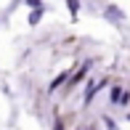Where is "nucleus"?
Here are the masks:
<instances>
[{
	"instance_id": "nucleus-10",
	"label": "nucleus",
	"mask_w": 130,
	"mask_h": 130,
	"mask_svg": "<svg viewBox=\"0 0 130 130\" xmlns=\"http://www.w3.org/2000/svg\"><path fill=\"white\" fill-rule=\"evenodd\" d=\"M56 130H64V122H56Z\"/></svg>"
},
{
	"instance_id": "nucleus-3",
	"label": "nucleus",
	"mask_w": 130,
	"mask_h": 130,
	"mask_svg": "<svg viewBox=\"0 0 130 130\" xmlns=\"http://www.w3.org/2000/svg\"><path fill=\"white\" fill-rule=\"evenodd\" d=\"M88 69H90V61H85V64H82V67L77 69V72L72 74V80H69V85H77V82H82V80H85V74H88Z\"/></svg>"
},
{
	"instance_id": "nucleus-4",
	"label": "nucleus",
	"mask_w": 130,
	"mask_h": 130,
	"mask_svg": "<svg viewBox=\"0 0 130 130\" xmlns=\"http://www.w3.org/2000/svg\"><path fill=\"white\" fill-rule=\"evenodd\" d=\"M104 13H106V19H109V21H114V24L122 19V11L117 8V5H106V11H104Z\"/></svg>"
},
{
	"instance_id": "nucleus-6",
	"label": "nucleus",
	"mask_w": 130,
	"mask_h": 130,
	"mask_svg": "<svg viewBox=\"0 0 130 130\" xmlns=\"http://www.w3.org/2000/svg\"><path fill=\"white\" fill-rule=\"evenodd\" d=\"M64 80H69V74H67V72H64V74H58V77H56V80H53V82H51V90H56V88H58V85H61V82H64Z\"/></svg>"
},
{
	"instance_id": "nucleus-2",
	"label": "nucleus",
	"mask_w": 130,
	"mask_h": 130,
	"mask_svg": "<svg viewBox=\"0 0 130 130\" xmlns=\"http://www.w3.org/2000/svg\"><path fill=\"white\" fill-rule=\"evenodd\" d=\"M106 85V80L104 77H96V80H90V85H88V90H85V101H93V96L98 93V88Z\"/></svg>"
},
{
	"instance_id": "nucleus-7",
	"label": "nucleus",
	"mask_w": 130,
	"mask_h": 130,
	"mask_svg": "<svg viewBox=\"0 0 130 130\" xmlns=\"http://www.w3.org/2000/svg\"><path fill=\"white\" fill-rule=\"evenodd\" d=\"M67 5H69L72 13H77V11H80V0H67Z\"/></svg>"
},
{
	"instance_id": "nucleus-8",
	"label": "nucleus",
	"mask_w": 130,
	"mask_h": 130,
	"mask_svg": "<svg viewBox=\"0 0 130 130\" xmlns=\"http://www.w3.org/2000/svg\"><path fill=\"white\" fill-rule=\"evenodd\" d=\"M104 122H106V127H109V130H117V125H114V120H111V117H104Z\"/></svg>"
},
{
	"instance_id": "nucleus-5",
	"label": "nucleus",
	"mask_w": 130,
	"mask_h": 130,
	"mask_svg": "<svg viewBox=\"0 0 130 130\" xmlns=\"http://www.w3.org/2000/svg\"><path fill=\"white\" fill-rule=\"evenodd\" d=\"M40 19H43V8H35L29 13V24H40Z\"/></svg>"
},
{
	"instance_id": "nucleus-9",
	"label": "nucleus",
	"mask_w": 130,
	"mask_h": 130,
	"mask_svg": "<svg viewBox=\"0 0 130 130\" xmlns=\"http://www.w3.org/2000/svg\"><path fill=\"white\" fill-rule=\"evenodd\" d=\"M27 5H32V8H40V0H27Z\"/></svg>"
},
{
	"instance_id": "nucleus-1",
	"label": "nucleus",
	"mask_w": 130,
	"mask_h": 130,
	"mask_svg": "<svg viewBox=\"0 0 130 130\" xmlns=\"http://www.w3.org/2000/svg\"><path fill=\"white\" fill-rule=\"evenodd\" d=\"M109 101H111V104H127V101H130V93H125L120 85H117V88H111V93H109Z\"/></svg>"
}]
</instances>
